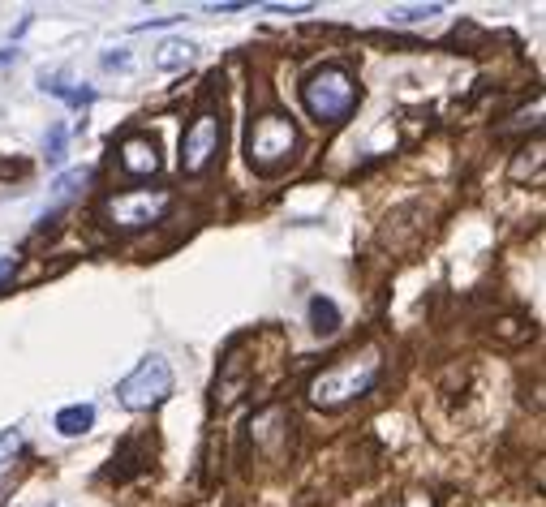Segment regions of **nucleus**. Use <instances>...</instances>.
<instances>
[{
	"instance_id": "nucleus-1",
	"label": "nucleus",
	"mask_w": 546,
	"mask_h": 507,
	"mask_svg": "<svg viewBox=\"0 0 546 507\" xmlns=\"http://www.w3.org/2000/svg\"><path fill=\"white\" fill-rule=\"evenodd\" d=\"M383 374V349L379 344H362L357 353L340 357L336 366L310 379V404L314 409H344V404L362 400Z\"/></svg>"
},
{
	"instance_id": "nucleus-2",
	"label": "nucleus",
	"mask_w": 546,
	"mask_h": 507,
	"mask_svg": "<svg viewBox=\"0 0 546 507\" xmlns=\"http://www.w3.org/2000/svg\"><path fill=\"white\" fill-rule=\"evenodd\" d=\"M357 99H362V91H357V78L344 65L314 69L306 86H301V104L319 125H340L357 108Z\"/></svg>"
},
{
	"instance_id": "nucleus-3",
	"label": "nucleus",
	"mask_w": 546,
	"mask_h": 507,
	"mask_svg": "<svg viewBox=\"0 0 546 507\" xmlns=\"http://www.w3.org/2000/svg\"><path fill=\"white\" fill-rule=\"evenodd\" d=\"M293 151H297V125H293V117H284V112H263V117H254L250 134H246L250 168L276 172V168L289 164Z\"/></svg>"
},
{
	"instance_id": "nucleus-4",
	"label": "nucleus",
	"mask_w": 546,
	"mask_h": 507,
	"mask_svg": "<svg viewBox=\"0 0 546 507\" xmlns=\"http://www.w3.org/2000/svg\"><path fill=\"white\" fill-rule=\"evenodd\" d=\"M172 396V366L160 357V353H151V357H142L138 361V370L129 374V379L117 383V400L125 404V409H134V413H147V409H160V404Z\"/></svg>"
},
{
	"instance_id": "nucleus-5",
	"label": "nucleus",
	"mask_w": 546,
	"mask_h": 507,
	"mask_svg": "<svg viewBox=\"0 0 546 507\" xmlns=\"http://www.w3.org/2000/svg\"><path fill=\"white\" fill-rule=\"evenodd\" d=\"M172 211V194L168 190H129L104 202V220L121 233H138V228L160 224Z\"/></svg>"
},
{
	"instance_id": "nucleus-6",
	"label": "nucleus",
	"mask_w": 546,
	"mask_h": 507,
	"mask_svg": "<svg viewBox=\"0 0 546 507\" xmlns=\"http://www.w3.org/2000/svg\"><path fill=\"white\" fill-rule=\"evenodd\" d=\"M220 147H224V121L215 108H203L181 134V172L185 177H203V172L215 164Z\"/></svg>"
},
{
	"instance_id": "nucleus-7",
	"label": "nucleus",
	"mask_w": 546,
	"mask_h": 507,
	"mask_svg": "<svg viewBox=\"0 0 546 507\" xmlns=\"http://www.w3.org/2000/svg\"><path fill=\"white\" fill-rule=\"evenodd\" d=\"M117 164H121L125 177H134V181L155 177V172H160V142H155L151 134H129V138H121Z\"/></svg>"
},
{
	"instance_id": "nucleus-8",
	"label": "nucleus",
	"mask_w": 546,
	"mask_h": 507,
	"mask_svg": "<svg viewBox=\"0 0 546 507\" xmlns=\"http://www.w3.org/2000/svg\"><path fill=\"white\" fill-rule=\"evenodd\" d=\"M95 426V404H69V409L56 413V430L65 434V439H78Z\"/></svg>"
},
{
	"instance_id": "nucleus-9",
	"label": "nucleus",
	"mask_w": 546,
	"mask_h": 507,
	"mask_svg": "<svg viewBox=\"0 0 546 507\" xmlns=\"http://www.w3.org/2000/svg\"><path fill=\"white\" fill-rule=\"evenodd\" d=\"M310 327L319 331V336H332V331L340 327V306L332 297H314L310 301Z\"/></svg>"
},
{
	"instance_id": "nucleus-10",
	"label": "nucleus",
	"mask_w": 546,
	"mask_h": 507,
	"mask_svg": "<svg viewBox=\"0 0 546 507\" xmlns=\"http://www.w3.org/2000/svg\"><path fill=\"white\" fill-rule=\"evenodd\" d=\"M43 91H48V95H56V99H65V104H74V108H86V104H91V99H95V91H86V86H82V91H78V86H69L65 78H48V74H43Z\"/></svg>"
},
{
	"instance_id": "nucleus-11",
	"label": "nucleus",
	"mask_w": 546,
	"mask_h": 507,
	"mask_svg": "<svg viewBox=\"0 0 546 507\" xmlns=\"http://www.w3.org/2000/svg\"><path fill=\"white\" fill-rule=\"evenodd\" d=\"M194 43H181V39H172V43H164L160 48V56H155V65L160 69H181V65H190L194 61Z\"/></svg>"
},
{
	"instance_id": "nucleus-12",
	"label": "nucleus",
	"mask_w": 546,
	"mask_h": 507,
	"mask_svg": "<svg viewBox=\"0 0 546 507\" xmlns=\"http://www.w3.org/2000/svg\"><path fill=\"white\" fill-rule=\"evenodd\" d=\"M443 5H413V9H392V22L400 26H413V22H426V18H435Z\"/></svg>"
},
{
	"instance_id": "nucleus-13",
	"label": "nucleus",
	"mask_w": 546,
	"mask_h": 507,
	"mask_svg": "<svg viewBox=\"0 0 546 507\" xmlns=\"http://www.w3.org/2000/svg\"><path fill=\"white\" fill-rule=\"evenodd\" d=\"M86 177H91V172L82 168V172H69V177H61V181H56V202H52V207H61V202H65L69 194H74V190H78V185H82Z\"/></svg>"
},
{
	"instance_id": "nucleus-14",
	"label": "nucleus",
	"mask_w": 546,
	"mask_h": 507,
	"mask_svg": "<svg viewBox=\"0 0 546 507\" xmlns=\"http://www.w3.org/2000/svg\"><path fill=\"white\" fill-rule=\"evenodd\" d=\"M18 447H22V434H18V426H9L5 434H0V460H9Z\"/></svg>"
},
{
	"instance_id": "nucleus-15",
	"label": "nucleus",
	"mask_w": 546,
	"mask_h": 507,
	"mask_svg": "<svg viewBox=\"0 0 546 507\" xmlns=\"http://www.w3.org/2000/svg\"><path fill=\"white\" fill-rule=\"evenodd\" d=\"M61 155H65V129L56 125V129H52V138H48V159L56 164V159H61Z\"/></svg>"
},
{
	"instance_id": "nucleus-16",
	"label": "nucleus",
	"mask_w": 546,
	"mask_h": 507,
	"mask_svg": "<svg viewBox=\"0 0 546 507\" xmlns=\"http://www.w3.org/2000/svg\"><path fill=\"white\" fill-rule=\"evenodd\" d=\"M387 507H430V495H422V490H413V495H405L400 503H387Z\"/></svg>"
},
{
	"instance_id": "nucleus-17",
	"label": "nucleus",
	"mask_w": 546,
	"mask_h": 507,
	"mask_svg": "<svg viewBox=\"0 0 546 507\" xmlns=\"http://www.w3.org/2000/svg\"><path fill=\"white\" fill-rule=\"evenodd\" d=\"M104 69H129V52H108L104 56Z\"/></svg>"
},
{
	"instance_id": "nucleus-18",
	"label": "nucleus",
	"mask_w": 546,
	"mask_h": 507,
	"mask_svg": "<svg viewBox=\"0 0 546 507\" xmlns=\"http://www.w3.org/2000/svg\"><path fill=\"white\" fill-rule=\"evenodd\" d=\"M13 267H18V258L0 254V284H5V280H9V275H13Z\"/></svg>"
}]
</instances>
